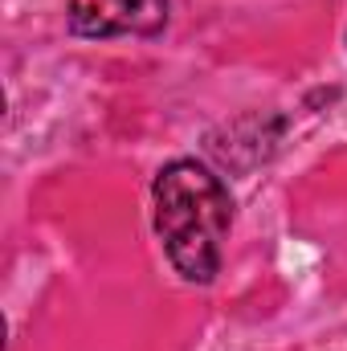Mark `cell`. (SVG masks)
Returning <instances> with one entry per match:
<instances>
[{
	"label": "cell",
	"instance_id": "1",
	"mask_svg": "<svg viewBox=\"0 0 347 351\" xmlns=\"http://www.w3.org/2000/svg\"><path fill=\"white\" fill-rule=\"evenodd\" d=\"M156 233L164 237L168 262L188 282H213L221 250L233 225V200L221 176L196 160H172L152 184Z\"/></svg>",
	"mask_w": 347,
	"mask_h": 351
},
{
	"label": "cell",
	"instance_id": "2",
	"mask_svg": "<svg viewBox=\"0 0 347 351\" xmlns=\"http://www.w3.org/2000/svg\"><path fill=\"white\" fill-rule=\"evenodd\" d=\"M168 25V0H70L78 37H156Z\"/></svg>",
	"mask_w": 347,
	"mask_h": 351
}]
</instances>
